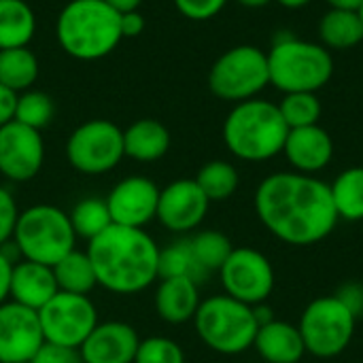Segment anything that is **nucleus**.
Here are the masks:
<instances>
[{
	"mask_svg": "<svg viewBox=\"0 0 363 363\" xmlns=\"http://www.w3.org/2000/svg\"><path fill=\"white\" fill-rule=\"evenodd\" d=\"M57 291L60 289L51 266L28 262V259L13 264L11 287H9V298L13 302L38 313Z\"/></svg>",
	"mask_w": 363,
	"mask_h": 363,
	"instance_id": "obj_19",
	"label": "nucleus"
},
{
	"mask_svg": "<svg viewBox=\"0 0 363 363\" xmlns=\"http://www.w3.org/2000/svg\"><path fill=\"white\" fill-rule=\"evenodd\" d=\"M40 330L45 342L79 349L85 338L94 332L98 321V311L89 296L57 291L38 311Z\"/></svg>",
	"mask_w": 363,
	"mask_h": 363,
	"instance_id": "obj_11",
	"label": "nucleus"
},
{
	"mask_svg": "<svg viewBox=\"0 0 363 363\" xmlns=\"http://www.w3.org/2000/svg\"><path fill=\"white\" fill-rule=\"evenodd\" d=\"M106 4H111L117 13H128V11H138V6L143 4V0H104Z\"/></svg>",
	"mask_w": 363,
	"mask_h": 363,
	"instance_id": "obj_42",
	"label": "nucleus"
},
{
	"mask_svg": "<svg viewBox=\"0 0 363 363\" xmlns=\"http://www.w3.org/2000/svg\"><path fill=\"white\" fill-rule=\"evenodd\" d=\"M87 255L98 285L117 296L145 291L160 279V247L145 228L111 225L89 240Z\"/></svg>",
	"mask_w": 363,
	"mask_h": 363,
	"instance_id": "obj_2",
	"label": "nucleus"
},
{
	"mask_svg": "<svg viewBox=\"0 0 363 363\" xmlns=\"http://www.w3.org/2000/svg\"><path fill=\"white\" fill-rule=\"evenodd\" d=\"M332 200L338 213V219L362 221L363 219V168L355 166L336 177L330 185Z\"/></svg>",
	"mask_w": 363,
	"mask_h": 363,
	"instance_id": "obj_27",
	"label": "nucleus"
},
{
	"mask_svg": "<svg viewBox=\"0 0 363 363\" xmlns=\"http://www.w3.org/2000/svg\"><path fill=\"white\" fill-rule=\"evenodd\" d=\"M51 268H53L57 289L64 294L87 296L98 285L96 270H94V264H91L87 251L83 253V251L74 249Z\"/></svg>",
	"mask_w": 363,
	"mask_h": 363,
	"instance_id": "obj_25",
	"label": "nucleus"
},
{
	"mask_svg": "<svg viewBox=\"0 0 363 363\" xmlns=\"http://www.w3.org/2000/svg\"><path fill=\"white\" fill-rule=\"evenodd\" d=\"M270 85L268 57L255 45H238L225 51L208 72L211 91L228 102H245Z\"/></svg>",
	"mask_w": 363,
	"mask_h": 363,
	"instance_id": "obj_8",
	"label": "nucleus"
},
{
	"mask_svg": "<svg viewBox=\"0 0 363 363\" xmlns=\"http://www.w3.org/2000/svg\"><path fill=\"white\" fill-rule=\"evenodd\" d=\"M236 2H240L242 6H249V9H259V6L270 4L272 0H236Z\"/></svg>",
	"mask_w": 363,
	"mask_h": 363,
	"instance_id": "obj_45",
	"label": "nucleus"
},
{
	"mask_svg": "<svg viewBox=\"0 0 363 363\" xmlns=\"http://www.w3.org/2000/svg\"><path fill=\"white\" fill-rule=\"evenodd\" d=\"M319 36L325 49H353L363 40V21L357 11L330 9L319 21Z\"/></svg>",
	"mask_w": 363,
	"mask_h": 363,
	"instance_id": "obj_23",
	"label": "nucleus"
},
{
	"mask_svg": "<svg viewBox=\"0 0 363 363\" xmlns=\"http://www.w3.org/2000/svg\"><path fill=\"white\" fill-rule=\"evenodd\" d=\"M283 153L287 162L302 174H315L323 170L334 157V140L319 123L306 128H294L287 132Z\"/></svg>",
	"mask_w": 363,
	"mask_h": 363,
	"instance_id": "obj_18",
	"label": "nucleus"
},
{
	"mask_svg": "<svg viewBox=\"0 0 363 363\" xmlns=\"http://www.w3.org/2000/svg\"><path fill=\"white\" fill-rule=\"evenodd\" d=\"M279 4H283L285 9H302L306 4H311L313 0H277Z\"/></svg>",
	"mask_w": 363,
	"mask_h": 363,
	"instance_id": "obj_44",
	"label": "nucleus"
},
{
	"mask_svg": "<svg viewBox=\"0 0 363 363\" xmlns=\"http://www.w3.org/2000/svg\"><path fill=\"white\" fill-rule=\"evenodd\" d=\"M160 279H170V277H189L196 283H200L206 272L198 266L189 240H179L170 245L168 249H160V264H157Z\"/></svg>",
	"mask_w": 363,
	"mask_h": 363,
	"instance_id": "obj_32",
	"label": "nucleus"
},
{
	"mask_svg": "<svg viewBox=\"0 0 363 363\" xmlns=\"http://www.w3.org/2000/svg\"><path fill=\"white\" fill-rule=\"evenodd\" d=\"M68 219L72 223V230L77 238H85L87 242L100 236L106 228L113 225L106 200L102 198H83L79 200L72 211L68 213Z\"/></svg>",
	"mask_w": 363,
	"mask_h": 363,
	"instance_id": "obj_28",
	"label": "nucleus"
},
{
	"mask_svg": "<svg viewBox=\"0 0 363 363\" xmlns=\"http://www.w3.org/2000/svg\"><path fill=\"white\" fill-rule=\"evenodd\" d=\"M228 0H174L179 13L194 21H206L221 13Z\"/></svg>",
	"mask_w": 363,
	"mask_h": 363,
	"instance_id": "obj_35",
	"label": "nucleus"
},
{
	"mask_svg": "<svg viewBox=\"0 0 363 363\" xmlns=\"http://www.w3.org/2000/svg\"><path fill=\"white\" fill-rule=\"evenodd\" d=\"M17 96L9 87L0 85V128L11 123L15 119V106H17Z\"/></svg>",
	"mask_w": 363,
	"mask_h": 363,
	"instance_id": "obj_40",
	"label": "nucleus"
},
{
	"mask_svg": "<svg viewBox=\"0 0 363 363\" xmlns=\"http://www.w3.org/2000/svg\"><path fill=\"white\" fill-rule=\"evenodd\" d=\"M45 162V143L38 130L19 121L0 128V174L13 183L32 181Z\"/></svg>",
	"mask_w": 363,
	"mask_h": 363,
	"instance_id": "obj_13",
	"label": "nucleus"
},
{
	"mask_svg": "<svg viewBox=\"0 0 363 363\" xmlns=\"http://www.w3.org/2000/svg\"><path fill=\"white\" fill-rule=\"evenodd\" d=\"M200 302L198 283L189 277L162 279L155 289V311L160 319L170 325L194 321Z\"/></svg>",
	"mask_w": 363,
	"mask_h": 363,
	"instance_id": "obj_20",
	"label": "nucleus"
},
{
	"mask_svg": "<svg viewBox=\"0 0 363 363\" xmlns=\"http://www.w3.org/2000/svg\"><path fill=\"white\" fill-rule=\"evenodd\" d=\"M140 338L138 332L123 321H104L79 347L83 363H134Z\"/></svg>",
	"mask_w": 363,
	"mask_h": 363,
	"instance_id": "obj_17",
	"label": "nucleus"
},
{
	"mask_svg": "<svg viewBox=\"0 0 363 363\" xmlns=\"http://www.w3.org/2000/svg\"><path fill=\"white\" fill-rule=\"evenodd\" d=\"M119 28H121V38H134V36L143 34L145 17L140 15V11L119 13Z\"/></svg>",
	"mask_w": 363,
	"mask_h": 363,
	"instance_id": "obj_39",
	"label": "nucleus"
},
{
	"mask_svg": "<svg viewBox=\"0 0 363 363\" xmlns=\"http://www.w3.org/2000/svg\"><path fill=\"white\" fill-rule=\"evenodd\" d=\"M357 13H359V17H362V21H363V2H362V6L357 9Z\"/></svg>",
	"mask_w": 363,
	"mask_h": 363,
	"instance_id": "obj_46",
	"label": "nucleus"
},
{
	"mask_svg": "<svg viewBox=\"0 0 363 363\" xmlns=\"http://www.w3.org/2000/svg\"><path fill=\"white\" fill-rule=\"evenodd\" d=\"M355 323L357 317L336 296H323L304 308L298 330L306 353L330 359L347 351L355 334Z\"/></svg>",
	"mask_w": 363,
	"mask_h": 363,
	"instance_id": "obj_9",
	"label": "nucleus"
},
{
	"mask_svg": "<svg viewBox=\"0 0 363 363\" xmlns=\"http://www.w3.org/2000/svg\"><path fill=\"white\" fill-rule=\"evenodd\" d=\"M57 43L74 60H100L123 38L119 13L104 0H70L57 15Z\"/></svg>",
	"mask_w": 363,
	"mask_h": 363,
	"instance_id": "obj_3",
	"label": "nucleus"
},
{
	"mask_svg": "<svg viewBox=\"0 0 363 363\" xmlns=\"http://www.w3.org/2000/svg\"><path fill=\"white\" fill-rule=\"evenodd\" d=\"M200 340L215 353L240 355L253 347L259 330L255 308L230 296H211L200 302L194 317Z\"/></svg>",
	"mask_w": 363,
	"mask_h": 363,
	"instance_id": "obj_7",
	"label": "nucleus"
},
{
	"mask_svg": "<svg viewBox=\"0 0 363 363\" xmlns=\"http://www.w3.org/2000/svg\"><path fill=\"white\" fill-rule=\"evenodd\" d=\"M253 347L266 363H298L306 353L298 325L277 319L259 325Z\"/></svg>",
	"mask_w": 363,
	"mask_h": 363,
	"instance_id": "obj_21",
	"label": "nucleus"
},
{
	"mask_svg": "<svg viewBox=\"0 0 363 363\" xmlns=\"http://www.w3.org/2000/svg\"><path fill=\"white\" fill-rule=\"evenodd\" d=\"M28 363H32V362H28Z\"/></svg>",
	"mask_w": 363,
	"mask_h": 363,
	"instance_id": "obj_47",
	"label": "nucleus"
},
{
	"mask_svg": "<svg viewBox=\"0 0 363 363\" xmlns=\"http://www.w3.org/2000/svg\"><path fill=\"white\" fill-rule=\"evenodd\" d=\"M330 4V9H349V11H357L362 6L363 0H325Z\"/></svg>",
	"mask_w": 363,
	"mask_h": 363,
	"instance_id": "obj_43",
	"label": "nucleus"
},
{
	"mask_svg": "<svg viewBox=\"0 0 363 363\" xmlns=\"http://www.w3.org/2000/svg\"><path fill=\"white\" fill-rule=\"evenodd\" d=\"M255 213L270 234L298 247L325 240L338 223L330 185L302 172L266 177L255 191Z\"/></svg>",
	"mask_w": 363,
	"mask_h": 363,
	"instance_id": "obj_1",
	"label": "nucleus"
},
{
	"mask_svg": "<svg viewBox=\"0 0 363 363\" xmlns=\"http://www.w3.org/2000/svg\"><path fill=\"white\" fill-rule=\"evenodd\" d=\"M268 57L270 85L283 94L313 91L317 94L334 74V57L323 45L302 40L287 30L274 36Z\"/></svg>",
	"mask_w": 363,
	"mask_h": 363,
	"instance_id": "obj_5",
	"label": "nucleus"
},
{
	"mask_svg": "<svg viewBox=\"0 0 363 363\" xmlns=\"http://www.w3.org/2000/svg\"><path fill=\"white\" fill-rule=\"evenodd\" d=\"M134 363H185V353L179 342L166 336H151L140 340Z\"/></svg>",
	"mask_w": 363,
	"mask_h": 363,
	"instance_id": "obj_34",
	"label": "nucleus"
},
{
	"mask_svg": "<svg viewBox=\"0 0 363 363\" xmlns=\"http://www.w3.org/2000/svg\"><path fill=\"white\" fill-rule=\"evenodd\" d=\"M32 363H83V357L79 349L45 342L34 355Z\"/></svg>",
	"mask_w": 363,
	"mask_h": 363,
	"instance_id": "obj_37",
	"label": "nucleus"
},
{
	"mask_svg": "<svg viewBox=\"0 0 363 363\" xmlns=\"http://www.w3.org/2000/svg\"><path fill=\"white\" fill-rule=\"evenodd\" d=\"M45 345L38 313L13 300L0 304V363H28Z\"/></svg>",
	"mask_w": 363,
	"mask_h": 363,
	"instance_id": "obj_14",
	"label": "nucleus"
},
{
	"mask_svg": "<svg viewBox=\"0 0 363 363\" xmlns=\"http://www.w3.org/2000/svg\"><path fill=\"white\" fill-rule=\"evenodd\" d=\"M336 298L355 315L359 317L363 313V287L362 285H345L340 287V291L336 294Z\"/></svg>",
	"mask_w": 363,
	"mask_h": 363,
	"instance_id": "obj_38",
	"label": "nucleus"
},
{
	"mask_svg": "<svg viewBox=\"0 0 363 363\" xmlns=\"http://www.w3.org/2000/svg\"><path fill=\"white\" fill-rule=\"evenodd\" d=\"M77 234L68 213L53 204H34L19 213L13 232V247L21 259L55 266L74 251Z\"/></svg>",
	"mask_w": 363,
	"mask_h": 363,
	"instance_id": "obj_6",
	"label": "nucleus"
},
{
	"mask_svg": "<svg viewBox=\"0 0 363 363\" xmlns=\"http://www.w3.org/2000/svg\"><path fill=\"white\" fill-rule=\"evenodd\" d=\"M191 253L198 262V266L208 274V272H219V268L225 264V259L230 257V253L234 251L232 240L217 232V230H204L198 232L191 240H189Z\"/></svg>",
	"mask_w": 363,
	"mask_h": 363,
	"instance_id": "obj_30",
	"label": "nucleus"
},
{
	"mask_svg": "<svg viewBox=\"0 0 363 363\" xmlns=\"http://www.w3.org/2000/svg\"><path fill=\"white\" fill-rule=\"evenodd\" d=\"M38 77V60L28 47L0 49V85L21 94L34 85Z\"/></svg>",
	"mask_w": 363,
	"mask_h": 363,
	"instance_id": "obj_26",
	"label": "nucleus"
},
{
	"mask_svg": "<svg viewBox=\"0 0 363 363\" xmlns=\"http://www.w3.org/2000/svg\"><path fill=\"white\" fill-rule=\"evenodd\" d=\"M281 111V117L285 119L287 128H306L317 125L321 119V100L313 91H291L285 94L283 100L277 104Z\"/></svg>",
	"mask_w": 363,
	"mask_h": 363,
	"instance_id": "obj_31",
	"label": "nucleus"
},
{
	"mask_svg": "<svg viewBox=\"0 0 363 363\" xmlns=\"http://www.w3.org/2000/svg\"><path fill=\"white\" fill-rule=\"evenodd\" d=\"M17 217H19V208L13 194L0 185V249L9 245V240H13Z\"/></svg>",
	"mask_w": 363,
	"mask_h": 363,
	"instance_id": "obj_36",
	"label": "nucleus"
},
{
	"mask_svg": "<svg viewBox=\"0 0 363 363\" xmlns=\"http://www.w3.org/2000/svg\"><path fill=\"white\" fill-rule=\"evenodd\" d=\"M287 123L274 102L251 98L238 102L223 121V143L245 162H266L285 147Z\"/></svg>",
	"mask_w": 363,
	"mask_h": 363,
	"instance_id": "obj_4",
	"label": "nucleus"
},
{
	"mask_svg": "<svg viewBox=\"0 0 363 363\" xmlns=\"http://www.w3.org/2000/svg\"><path fill=\"white\" fill-rule=\"evenodd\" d=\"M225 296L249 304H264L274 289V268L270 259L249 247L234 249L225 264L219 268Z\"/></svg>",
	"mask_w": 363,
	"mask_h": 363,
	"instance_id": "obj_12",
	"label": "nucleus"
},
{
	"mask_svg": "<svg viewBox=\"0 0 363 363\" xmlns=\"http://www.w3.org/2000/svg\"><path fill=\"white\" fill-rule=\"evenodd\" d=\"M170 149V132L155 119H138L123 130V153L140 164L162 160Z\"/></svg>",
	"mask_w": 363,
	"mask_h": 363,
	"instance_id": "obj_22",
	"label": "nucleus"
},
{
	"mask_svg": "<svg viewBox=\"0 0 363 363\" xmlns=\"http://www.w3.org/2000/svg\"><path fill=\"white\" fill-rule=\"evenodd\" d=\"M15 259L6 255L4 249H0V304L9 300V287H11V272H13Z\"/></svg>",
	"mask_w": 363,
	"mask_h": 363,
	"instance_id": "obj_41",
	"label": "nucleus"
},
{
	"mask_svg": "<svg viewBox=\"0 0 363 363\" xmlns=\"http://www.w3.org/2000/svg\"><path fill=\"white\" fill-rule=\"evenodd\" d=\"M194 181L198 183V187L204 191V196L211 202H221L234 196L240 179H238V170L230 162L213 160L198 170Z\"/></svg>",
	"mask_w": 363,
	"mask_h": 363,
	"instance_id": "obj_29",
	"label": "nucleus"
},
{
	"mask_svg": "<svg viewBox=\"0 0 363 363\" xmlns=\"http://www.w3.org/2000/svg\"><path fill=\"white\" fill-rule=\"evenodd\" d=\"M104 200L115 225L145 228L157 215L160 187L147 177H125Z\"/></svg>",
	"mask_w": 363,
	"mask_h": 363,
	"instance_id": "obj_16",
	"label": "nucleus"
},
{
	"mask_svg": "<svg viewBox=\"0 0 363 363\" xmlns=\"http://www.w3.org/2000/svg\"><path fill=\"white\" fill-rule=\"evenodd\" d=\"M55 113L53 100L49 94L38 91V89H26L17 96V106H15V121L32 128V130H43L51 123Z\"/></svg>",
	"mask_w": 363,
	"mask_h": 363,
	"instance_id": "obj_33",
	"label": "nucleus"
},
{
	"mask_svg": "<svg viewBox=\"0 0 363 363\" xmlns=\"http://www.w3.org/2000/svg\"><path fill=\"white\" fill-rule=\"evenodd\" d=\"M66 157L81 174L96 177L111 172L125 157L123 130L108 119L85 121L68 136Z\"/></svg>",
	"mask_w": 363,
	"mask_h": 363,
	"instance_id": "obj_10",
	"label": "nucleus"
},
{
	"mask_svg": "<svg viewBox=\"0 0 363 363\" xmlns=\"http://www.w3.org/2000/svg\"><path fill=\"white\" fill-rule=\"evenodd\" d=\"M208 206L211 200L204 196L194 179H179L160 189L155 219L168 232L187 234L204 221Z\"/></svg>",
	"mask_w": 363,
	"mask_h": 363,
	"instance_id": "obj_15",
	"label": "nucleus"
},
{
	"mask_svg": "<svg viewBox=\"0 0 363 363\" xmlns=\"http://www.w3.org/2000/svg\"><path fill=\"white\" fill-rule=\"evenodd\" d=\"M34 32L36 17L26 0H0V49L28 47Z\"/></svg>",
	"mask_w": 363,
	"mask_h": 363,
	"instance_id": "obj_24",
	"label": "nucleus"
}]
</instances>
